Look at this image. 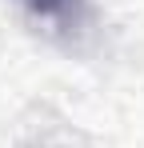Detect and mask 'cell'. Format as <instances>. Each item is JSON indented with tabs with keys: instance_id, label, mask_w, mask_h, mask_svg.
<instances>
[{
	"instance_id": "cell-1",
	"label": "cell",
	"mask_w": 144,
	"mask_h": 148,
	"mask_svg": "<svg viewBox=\"0 0 144 148\" xmlns=\"http://www.w3.org/2000/svg\"><path fill=\"white\" fill-rule=\"evenodd\" d=\"M28 4H32L40 16H68L80 0H28Z\"/></svg>"
}]
</instances>
